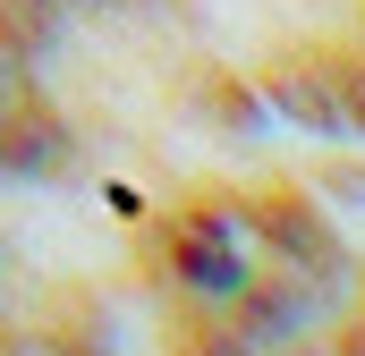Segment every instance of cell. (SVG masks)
<instances>
[{"label":"cell","instance_id":"cell-2","mask_svg":"<svg viewBox=\"0 0 365 356\" xmlns=\"http://www.w3.org/2000/svg\"><path fill=\"white\" fill-rule=\"evenodd\" d=\"M280 110H297V119H314V127H340V93H323L314 77H280Z\"/></svg>","mask_w":365,"mask_h":356},{"label":"cell","instance_id":"cell-1","mask_svg":"<svg viewBox=\"0 0 365 356\" xmlns=\"http://www.w3.org/2000/svg\"><path fill=\"white\" fill-rule=\"evenodd\" d=\"M272 238L297 255V263H314V271H340V238L314 221V212H297V204H272Z\"/></svg>","mask_w":365,"mask_h":356},{"label":"cell","instance_id":"cell-3","mask_svg":"<svg viewBox=\"0 0 365 356\" xmlns=\"http://www.w3.org/2000/svg\"><path fill=\"white\" fill-rule=\"evenodd\" d=\"M340 119H357V127H365V68L340 77Z\"/></svg>","mask_w":365,"mask_h":356}]
</instances>
